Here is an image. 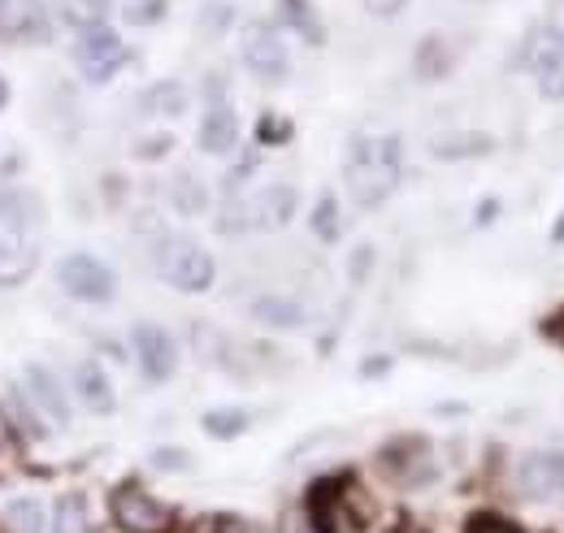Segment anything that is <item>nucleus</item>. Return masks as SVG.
Listing matches in <instances>:
<instances>
[{
  "instance_id": "obj_1",
  "label": "nucleus",
  "mask_w": 564,
  "mask_h": 533,
  "mask_svg": "<svg viewBox=\"0 0 564 533\" xmlns=\"http://www.w3.org/2000/svg\"><path fill=\"white\" fill-rule=\"evenodd\" d=\"M400 174H404L400 134H360L348 152V165H344L348 192L360 208H378L400 187Z\"/></svg>"
},
{
  "instance_id": "obj_2",
  "label": "nucleus",
  "mask_w": 564,
  "mask_h": 533,
  "mask_svg": "<svg viewBox=\"0 0 564 533\" xmlns=\"http://www.w3.org/2000/svg\"><path fill=\"white\" fill-rule=\"evenodd\" d=\"M40 265V208L22 192H0V286L26 282Z\"/></svg>"
},
{
  "instance_id": "obj_3",
  "label": "nucleus",
  "mask_w": 564,
  "mask_h": 533,
  "mask_svg": "<svg viewBox=\"0 0 564 533\" xmlns=\"http://www.w3.org/2000/svg\"><path fill=\"white\" fill-rule=\"evenodd\" d=\"M308 521L317 533H360L369 521V503L365 490L356 486V477H326L308 490Z\"/></svg>"
},
{
  "instance_id": "obj_4",
  "label": "nucleus",
  "mask_w": 564,
  "mask_h": 533,
  "mask_svg": "<svg viewBox=\"0 0 564 533\" xmlns=\"http://www.w3.org/2000/svg\"><path fill=\"white\" fill-rule=\"evenodd\" d=\"M156 273H161L170 286H178V291H187V295H200V291L213 286L217 265H213V257L196 239L170 235V239L156 243Z\"/></svg>"
},
{
  "instance_id": "obj_5",
  "label": "nucleus",
  "mask_w": 564,
  "mask_h": 533,
  "mask_svg": "<svg viewBox=\"0 0 564 533\" xmlns=\"http://www.w3.org/2000/svg\"><path fill=\"white\" fill-rule=\"evenodd\" d=\"M57 282H62L66 295L83 300V304H109L113 291H118L113 269L105 265V261H96V257H87V252L66 257V261L57 265Z\"/></svg>"
},
{
  "instance_id": "obj_6",
  "label": "nucleus",
  "mask_w": 564,
  "mask_h": 533,
  "mask_svg": "<svg viewBox=\"0 0 564 533\" xmlns=\"http://www.w3.org/2000/svg\"><path fill=\"white\" fill-rule=\"evenodd\" d=\"M525 66L534 69L539 96L543 100H564V35L547 22L525 40Z\"/></svg>"
},
{
  "instance_id": "obj_7",
  "label": "nucleus",
  "mask_w": 564,
  "mask_h": 533,
  "mask_svg": "<svg viewBox=\"0 0 564 533\" xmlns=\"http://www.w3.org/2000/svg\"><path fill=\"white\" fill-rule=\"evenodd\" d=\"M113 521L122 533H170L174 512L140 486H118L113 490Z\"/></svg>"
},
{
  "instance_id": "obj_8",
  "label": "nucleus",
  "mask_w": 564,
  "mask_h": 533,
  "mask_svg": "<svg viewBox=\"0 0 564 533\" xmlns=\"http://www.w3.org/2000/svg\"><path fill=\"white\" fill-rule=\"evenodd\" d=\"M74 62H78L87 83H109L118 69L127 66V48H122V40L109 26H91V31L78 35Z\"/></svg>"
},
{
  "instance_id": "obj_9",
  "label": "nucleus",
  "mask_w": 564,
  "mask_h": 533,
  "mask_svg": "<svg viewBox=\"0 0 564 533\" xmlns=\"http://www.w3.org/2000/svg\"><path fill=\"white\" fill-rule=\"evenodd\" d=\"M243 66L265 83L286 78V48H282L279 31L270 22H248L243 26Z\"/></svg>"
},
{
  "instance_id": "obj_10",
  "label": "nucleus",
  "mask_w": 564,
  "mask_h": 533,
  "mask_svg": "<svg viewBox=\"0 0 564 533\" xmlns=\"http://www.w3.org/2000/svg\"><path fill=\"white\" fill-rule=\"evenodd\" d=\"M53 35L44 0H4L0 13V40L4 44H44Z\"/></svg>"
},
{
  "instance_id": "obj_11",
  "label": "nucleus",
  "mask_w": 564,
  "mask_h": 533,
  "mask_svg": "<svg viewBox=\"0 0 564 533\" xmlns=\"http://www.w3.org/2000/svg\"><path fill=\"white\" fill-rule=\"evenodd\" d=\"M295 187H286V183H270V187H261L252 200H239L243 208V230L252 226V230H282L286 221H291V213H295Z\"/></svg>"
},
{
  "instance_id": "obj_12",
  "label": "nucleus",
  "mask_w": 564,
  "mask_h": 533,
  "mask_svg": "<svg viewBox=\"0 0 564 533\" xmlns=\"http://www.w3.org/2000/svg\"><path fill=\"white\" fill-rule=\"evenodd\" d=\"M131 342H135V356H140V369L148 382H165L178 369V347H174V338L161 326L143 322V326H135Z\"/></svg>"
},
{
  "instance_id": "obj_13",
  "label": "nucleus",
  "mask_w": 564,
  "mask_h": 533,
  "mask_svg": "<svg viewBox=\"0 0 564 533\" xmlns=\"http://www.w3.org/2000/svg\"><path fill=\"white\" fill-rule=\"evenodd\" d=\"M521 490L530 499L564 494V452H534L521 465Z\"/></svg>"
},
{
  "instance_id": "obj_14",
  "label": "nucleus",
  "mask_w": 564,
  "mask_h": 533,
  "mask_svg": "<svg viewBox=\"0 0 564 533\" xmlns=\"http://www.w3.org/2000/svg\"><path fill=\"white\" fill-rule=\"evenodd\" d=\"M382 465H387V472H391L395 481L417 486V481L430 477V447H425V438H395V443L382 452Z\"/></svg>"
},
{
  "instance_id": "obj_15",
  "label": "nucleus",
  "mask_w": 564,
  "mask_h": 533,
  "mask_svg": "<svg viewBox=\"0 0 564 533\" xmlns=\"http://www.w3.org/2000/svg\"><path fill=\"white\" fill-rule=\"evenodd\" d=\"M26 387H31V400L44 407V416L53 421V425H70V403L62 395V382L48 373V369H40V365H31L26 369Z\"/></svg>"
},
{
  "instance_id": "obj_16",
  "label": "nucleus",
  "mask_w": 564,
  "mask_h": 533,
  "mask_svg": "<svg viewBox=\"0 0 564 533\" xmlns=\"http://www.w3.org/2000/svg\"><path fill=\"white\" fill-rule=\"evenodd\" d=\"M235 143H239V118H235V109L230 105H213L209 118L200 122V148L213 152V156H221Z\"/></svg>"
},
{
  "instance_id": "obj_17",
  "label": "nucleus",
  "mask_w": 564,
  "mask_h": 533,
  "mask_svg": "<svg viewBox=\"0 0 564 533\" xmlns=\"http://www.w3.org/2000/svg\"><path fill=\"white\" fill-rule=\"evenodd\" d=\"M78 400H83V407H91V412H100V416H109L113 412V387H109V378H105V369L96 365V360H83L78 365Z\"/></svg>"
},
{
  "instance_id": "obj_18",
  "label": "nucleus",
  "mask_w": 564,
  "mask_h": 533,
  "mask_svg": "<svg viewBox=\"0 0 564 533\" xmlns=\"http://www.w3.org/2000/svg\"><path fill=\"white\" fill-rule=\"evenodd\" d=\"M252 317L265 322V326H274V330H300L304 326V308L295 300H282V295H261L252 304Z\"/></svg>"
},
{
  "instance_id": "obj_19",
  "label": "nucleus",
  "mask_w": 564,
  "mask_h": 533,
  "mask_svg": "<svg viewBox=\"0 0 564 533\" xmlns=\"http://www.w3.org/2000/svg\"><path fill=\"white\" fill-rule=\"evenodd\" d=\"M495 148L491 134H478V131H465V134H443L430 143V152L438 161H460V156H487Z\"/></svg>"
},
{
  "instance_id": "obj_20",
  "label": "nucleus",
  "mask_w": 564,
  "mask_h": 533,
  "mask_svg": "<svg viewBox=\"0 0 564 533\" xmlns=\"http://www.w3.org/2000/svg\"><path fill=\"white\" fill-rule=\"evenodd\" d=\"M413 69H417V78H443L447 69H452V48H447V40L443 35H425L422 44H417V57H413Z\"/></svg>"
},
{
  "instance_id": "obj_21",
  "label": "nucleus",
  "mask_w": 564,
  "mask_h": 533,
  "mask_svg": "<svg viewBox=\"0 0 564 533\" xmlns=\"http://www.w3.org/2000/svg\"><path fill=\"white\" fill-rule=\"evenodd\" d=\"M143 109L152 113V118H178L183 109H187V91L178 87V83H152V91L143 96Z\"/></svg>"
},
{
  "instance_id": "obj_22",
  "label": "nucleus",
  "mask_w": 564,
  "mask_h": 533,
  "mask_svg": "<svg viewBox=\"0 0 564 533\" xmlns=\"http://www.w3.org/2000/svg\"><path fill=\"white\" fill-rule=\"evenodd\" d=\"M53 533H96L91 512H87V503L78 494L57 499V508H53Z\"/></svg>"
},
{
  "instance_id": "obj_23",
  "label": "nucleus",
  "mask_w": 564,
  "mask_h": 533,
  "mask_svg": "<svg viewBox=\"0 0 564 533\" xmlns=\"http://www.w3.org/2000/svg\"><path fill=\"white\" fill-rule=\"evenodd\" d=\"M109 4L113 0H62V18L78 31H91V26H105Z\"/></svg>"
},
{
  "instance_id": "obj_24",
  "label": "nucleus",
  "mask_w": 564,
  "mask_h": 533,
  "mask_svg": "<svg viewBox=\"0 0 564 533\" xmlns=\"http://www.w3.org/2000/svg\"><path fill=\"white\" fill-rule=\"evenodd\" d=\"M282 13H286V22H291L308 44H326V31H322V22H317V13H313L308 0H282Z\"/></svg>"
},
{
  "instance_id": "obj_25",
  "label": "nucleus",
  "mask_w": 564,
  "mask_h": 533,
  "mask_svg": "<svg viewBox=\"0 0 564 533\" xmlns=\"http://www.w3.org/2000/svg\"><path fill=\"white\" fill-rule=\"evenodd\" d=\"M248 429V412L243 407H213L205 412V434L209 438H239Z\"/></svg>"
},
{
  "instance_id": "obj_26",
  "label": "nucleus",
  "mask_w": 564,
  "mask_h": 533,
  "mask_svg": "<svg viewBox=\"0 0 564 533\" xmlns=\"http://www.w3.org/2000/svg\"><path fill=\"white\" fill-rule=\"evenodd\" d=\"M313 235H317L322 243H335V239H339V200H335L330 192L313 208Z\"/></svg>"
},
{
  "instance_id": "obj_27",
  "label": "nucleus",
  "mask_w": 564,
  "mask_h": 533,
  "mask_svg": "<svg viewBox=\"0 0 564 533\" xmlns=\"http://www.w3.org/2000/svg\"><path fill=\"white\" fill-rule=\"evenodd\" d=\"M165 4H170V0H118V13H122V22H131V26H152V22L165 18Z\"/></svg>"
},
{
  "instance_id": "obj_28",
  "label": "nucleus",
  "mask_w": 564,
  "mask_h": 533,
  "mask_svg": "<svg viewBox=\"0 0 564 533\" xmlns=\"http://www.w3.org/2000/svg\"><path fill=\"white\" fill-rule=\"evenodd\" d=\"M44 530V512L35 499H13L9 508V533H40Z\"/></svg>"
},
{
  "instance_id": "obj_29",
  "label": "nucleus",
  "mask_w": 564,
  "mask_h": 533,
  "mask_svg": "<svg viewBox=\"0 0 564 533\" xmlns=\"http://www.w3.org/2000/svg\"><path fill=\"white\" fill-rule=\"evenodd\" d=\"M174 204H178V213H200V208H205V192H200V183H196L192 174H178V183H174Z\"/></svg>"
},
{
  "instance_id": "obj_30",
  "label": "nucleus",
  "mask_w": 564,
  "mask_h": 533,
  "mask_svg": "<svg viewBox=\"0 0 564 533\" xmlns=\"http://www.w3.org/2000/svg\"><path fill=\"white\" fill-rule=\"evenodd\" d=\"M18 465H22V456H18V438H13V425H9L4 412H0V477H9Z\"/></svg>"
},
{
  "instance_id": "obj_31",
  "label": "nucleus",
  "mask_w": 564,
  "mask_h": 533,
  "mask_svg": "<svg viewBox=\"0 0 564 533\" xmlns=\"http://www.w3.org/2000/svg\"><path fill=\"white\" fill-rule=\"evenodd\" d=\"M257 139L261 143H286L291 139V122H282L279 113H265L261 127H257Z\"/></svg>"
},
{
  "instance_id": "obj_32",
  "label": "nucleus",
  "mask_w": 564,
  "mask_h": 533,
  "mask_svg": "<svg viewBox=\"0 0 564 533\" xmlns=\"http://www.w3.org/2000/svg\"><path fill=\"white\" fill-rule=\"evenodd\" d=\"M192 533H252L243 521H235V516H200Z\"/></svg>"
},
{
  "instance_id": "obj_33",
  "label": "nucleus",
  "mask_w": 564,
  "mask_h": 533,
  "mask_svg": "<svg viewBox=\"0 0 564 533\" xmlns=\"http://www.w3.org/2000/svg\"><path fill=\"white\" fill-rule=\"evenodd\" d=\"M469 533H521V530H517L512 521H503V516H491V512H487V516H474V521H469Z\"/></svg>"
},
{
  "instance_id": "obj_34",
  "label": "nucleus",
  "mask_w": 564,
  "mask_h": 533,
  "mask_svg": "<svg viewBox=\"0 0 564 533\" xmlns=\"http://www.w3.org/2000/svg\"><path fill=\"white\" fill-rule=\"evenodd\" d=\"M170 148H174V139H170V134H152V139H140V152H135V156L156 161V156H165Z\"/></svg>"
},
{
  "instance_id": "obj_35",
  "label": "nucleus",
  "mask_w": 564,
  "mask_h": 533,
  "mask_svg": "<svg viewBox=\"0 0 564 533\" xmlns=\"http://www.w3.org/2000/svg\"><path fill=\"white\" fill-rule=\"evenodd\" d=\"M152 465L165 468V472H178V468L192 465V456H187V452H174V447H170V452H156V456H152Z\"/></svg>"
},
{
  "instance_id": "obj_36",
  "label": "nucleus",
  "mask_w": 564,
  "mask_h": 533,
  "mask_svg": "<svg viewBox=\"0 0 564 533\" xmlns=\"http://www.w3.org/2000/svg\"><path fill=\"white\" fill-rule=\"evenodd\" d=\"M539 334H543V338H552L556 347H564V308H556L552 317H543V326H539Z\"/></svg>"
},
{
  "instance_id": "obj_37",
  "label": "nucleus",
  "mask_w": 564,
  "mask_h": 533,
  "mask_svg": "<svg viewBox=\"0 0 564 533\" xmlns=\"http://www.w3.org/2000/svg\"><path fill=\"white\" fill-rule=\"evenodd\" d=\"M404 4H409V0H365V9H369L373 18H395Z\"/></svg>"
},
{
  "instance_id": "obj_38",
  "label": "nucleus",
  "mask_w": 564,
  "mask_h": 533,
  "mask_svg": "<svg viewBox=\"0 0 564 533\" xmlns=\"http://www.w3.org/2000/svg\"><path fill=\"white\" fill-rule=\"evenodd\" d=\"M205 22H209L213 31L226 26V22H230V9H226V4H209V18H205Z\"/></svg>"
},
{
  "instance_id": "obj_39",
  "label": "nucleus",
  "mask_w": 564,
  "mask_h": 533,
  "mask_svg": "<svg viewBox=\"0 0 564 533\" xmlns=\"http://www.w3.org/2000/svg\"><path fill=\"white\" fill-rule=\"evenodd\" d=\"M547 26L564 35V0H556V4H552V13H547Z\"/></svg>"
},
{
  "instance_id": "obj_40",
  "label": "nucleus",
  "mask_w": 564,
  "mask_h": 533,
  "mask_svg": "<svg viewBox=\"0 0 564 533\" xmlns=\"http://www.w3.org/2000/svg\"><path fill=\"white\" fill-rule=\"evenodd\" d=\"M360 373H365V378H378V373H387V356H373V360H369Z\"/></svg>"
},
{
  "instance_id": "obj_41",
  "label": "nucleus",
  "mask_w": 564,
  "mask_h": 533,
  "mask_svg": "<svg viewBox=\"0 0 564 533\" xmlns=\"http://www.w3.org/2000/svg\"><path fill=\"white\" fill-rule=\"evenodd\" d=\"M495 208H499V204H495V200H487V204H482V208H478V221H482V226H487V221H491V217H495Z\"/></svg>"
},
{
  "instance_id": "obj_42",
  "label": "nucleus",
  "mask_w": 564,
  "mask_h": 533,
  "mask_svg": "<svg viewBox=\"0 0 564 533\" xmlns=\"http://www.w3.org/2000/svg\"><path fill=\"white\" fill-rule=\"evenodd\" d=\"M9 105V87H4V78H0V109Z\"/></svg>"
},
{
  "instance_id": "obj_43",
  "label": "nucleus",
  "mask_w": 564,
  "mask_h": 533,
  "mask_svg": "<svg viewBox=\"0 0 564 533\" xmlns=\"http://www.w3.org/2000/svg\"><path fill=\"white\" fill-rule=\"evenodd\" d=\"M556 239L564 243V217H561V226H556Z\"/></svg>"
},
{
  "instance_id": "obj_44",
  "label": "nucleus",
  "mask_w": 564,
  "mask_h": 533,
  "mask_svg": "<svg viewBox=\"0 0 564 533\" xmlns=\"http://www.w3.org/2000/svg\"><path fill=\"white\" fill-rule=\"evenodd\" d=\"M395 533H422V530H413V525H404V530H395Z\"/></svg>"
},
{
  "instance_id": "obj_45",
  "label": "nucleus",
  "mask_w": 564,
  "mask_h": 533,
  "mask_svg": "<svg viewBox=\"0 0 564 533\" xmlns=\"http://www.w3.org/2000/svg\"><path fill=\"white\" fill-rule=\"evenodd\" d=\"M0 13H4V0H0Z\"/></svg>"
}]
</instances>
